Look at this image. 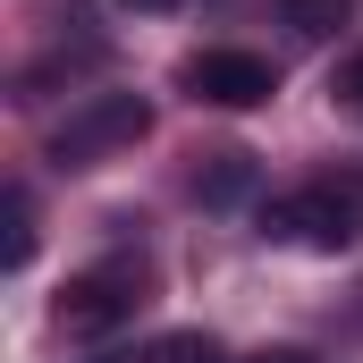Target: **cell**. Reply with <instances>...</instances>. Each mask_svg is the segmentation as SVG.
<instances>
[{
    "mask_svg": "<svg viewBox=\"0 0 363 363\" xmlns=\"http://www.w3.org/2000/svg\"><path fill=\"white\" fill-rule=\"evenodd\" d=\"M338 93H347V101H355V110H363V51H355V60H347V77H338Z\"/></svg>",
    "mask_w": 363,
    "mask_h": 363,
    "instance_id": "obj_10",
    "label": "cell"
},
{
    "mask_svg": "<svg viewBox=\"0 0 363 363\" xmlns=\"http://www.w3.org/2000/svg\"><path fill=\"white\" fill-rule=\"evenodd\" d=\"M245 363H321L313 347H262V355H245Z\"/></svg>",
    "mask_w": 363,
    "mask_h": 363,
    "instance_id": "obj_9",
    "label": "cell"
},
{
    "mask_svg": "<svg viewBox=\"0 0 363 363\" xmlns=\"http://www.w3.org/2000/svg\"><path fill=\"white\" fill-rule=\"evenodd\" d=\"M347 17H355V0H279V26H287V34H304V43L347 34Z\"/></svg>",
    "mask_w": 363,
    "mask_h": 363,
    "instance_id": "obj_6",
    "label": "cell"
},
{
    "mask_svg": "<svg viewBox=\"0 0 363 363\" xmlns=\"http://www.w3.org/2000/svg\"><path fill=\"white\" fill-rule=\"evenodd\" d=\"M262 237L313 245V254H347L363 237V178H313L296 194H271L262 203Z\"/></svg>",
    "mask_w": 363,
    "mask_h": 363,
    "instance_id": "obj_1",
    "label": "cell"
},
{
    "mask_svg": "<svg viewBox=\"0 0 363 363\" xmlns=\"http://www.w3.org/2000/svg\"><path fill=\"white\" fill-rule=\"evenodd\" d=\"M144 363H228V355H220V338H203V330H169L161 347H144Z\"/></svg>",
    "mask_w": 363,
    "mask_h": 363,
    "instance_id": "obj_8",
    "label": "cell"
},
{
    "mask_svg": "<svg viewBox=\"0 0 363 363\" xmlns=\"http://www.w3.org/2000/svg\"><path fill=\"white\" fill-rule=\"evenodd\" d=\"M254 186H262V161H254V152H211V161L194 169V194H203L211 211H237Z\"/></svg>",
    "mask_w": 363,
    "mask_h": 363,
    "instance_id": "obj_5",
    "label": "cell"
},
{
    "mask_svg": "<svg viewBox=\"0 0 363 363\" xmlns=\"http://www.w3.org/2000/svg\"><path fill=\"white\" fill-rule=\"evenodd\" d=\"M118 9H144V17H152V9H178V0H118Z\"/></svg>",
    "mask_w": 363,
    "mask_h": 363,
    "instance_id": "obj_11",
    "label": "cell"
},
{
    "mask_svg": "<svg viewBox=\"0 0 363 363\" xmlns=\"http://www.w3.org/2000/svg\"><path fill=\"white\" fill-rule=\"evenodd\" d=\"M178 77H186V93L211 101V110H262V101L279 93L271 60H262V51H228V43H220V51H194Z\"/></svg>",
    "mask_w": 363,
    "mask_h": 363,
    "instance_id": "obj_4",
    "label": "cell"
},
{
    "mask_svg": "<svg viewBox=\"0 0 363 363\" xmlns=\"http://www.w3.org/2000/svg\"><path fill=\"white\" fill-rule=\"evenodd\" d=\"M144 296H152V279H144V262H93V271H77L68 287H60V304H51V321H60V338H85V347H101V338H118L135 313H144Z\"/></svg>",
    "mask_w": 363,
    "mask_h": 363,
    "instance_id": "obj_2",
    "label": "cell"
},
{
    "mask_svg": "<svg viewBox=\"0 0 363 363\" xmlns=\"http://www.w3.org/2000/svg\"><path fill=\"white\" fill-rule=\"evenodd\" d=\"M152 135V101L144 93H85L60 127H51V161L60 169H101L110 152L144 144Z\"/></svg>",
    "mask_w": 363,
    "mask_h": 363,
    "instance_id": "obj_3",
    "label": "cell"
},
{
    "mask_svg": "<svg viewBox=\"0 0 363 363\" xmlns=\"http://www.w3.org/2000/svg\"><path fill=\"white\" fill-rule=\"evenodd\" d=\"M0 211H9L0 262H9V271H26V262H34V203H26V186H9V203H0Z\"/></svg>",
    "mask_w": 363,
    "mask_h": 363,
    "instance_id": "obj_7",
    "label": "cell"
}]
</instances>
